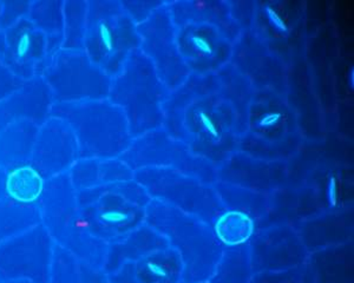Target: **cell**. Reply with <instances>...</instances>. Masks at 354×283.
<instances>
[{"mask_svg":"<svg viewBox=\"0 0 354 283\" xmlns=\"http://www.w3.org/2000/svg\"><path fill=\"white\" fill-rule=\"evenodd\" d=\"M145 224L163 235L180 255L182 282L205 283L213 275L225 248L213 226L156 198L145 206Z\"/></svg>","mask_w":354,"mask_h":283,"instance_id":"1","label":"cell"},{"mask_svg":"<svg viewBox=\"0 0 354 283\" xmlns=\"http://www.w3.org/2000/svg\"><path fill=\"white\" fill-rule=\"evenodd\" d=\"M170 92L153 63L141 50H133L121 73L113 78L109 99L124 113L133 139L160 129L165 123Z\"/></svg>","mask_w":354,"mask_h":283,"instance_id":"2","label":"cell"},{"mask_svg":"<svg viewBox=\"0 0 354 283\" xmlns=\"http://www.w3.org/2000/svg\"><path fill=\"white\" fill-rule=\"evenodd\" d=\"M48 117L61 118L71 126L80 159L118 158L133 144L123 110L109 99L53 103Z\"/></svg>","mask_w":354,"mask_h":283,"instance_id":"3","label":"cell"},{"mask_svg":"<svg viewBox=\"0 0 354 283\" xmlns=\"http://www.w3.org/2000/svg\"><path fill=\"white\" fill-rule=\"evenodd\" d=\"M140 46L136 23L121 0H88L84 51L93 64L115 78L130 53Z\"/></svg>","mask_w":354,"mask_h":283,"instance_id":"4","label":"cell"},{"mask_svg":"<svg viewBox=\"0 0 354 283\" xmlns=\"http://www.w3.org/2000/svg\"><path fill=\"white\" fill-rule=\"evenodd\" d=\"M133 179L151 198L195 215L213 226L225 206L207 183L165 166H147L133 171Z\"/></svg>","mask_w":354,"mask_h":283,"instance_id":"5","label":"cell"},{"mask_svg":"<svg viewBox=\"0 0 354 283\" xmlns=\"http://www.w3.org/2000/svg\"><path fill=\"white\" fill-rule=\"evenodd\" d=\"M37 76L48 85L53 103L108 99L113 81L84 50H58Z\"/></svg>","mask_w":354,"mask_h":283,"instance_id":"6","label":"cell"},{"mask_svg":"<svg viewBox=\"0 0 354 283\" xmlns=\"http://www.w3.org/2000/svg\"><path fill=\"white\" fill-rule=\"evenodd\" d=\"M57 242L43 223L0 244V281L48 283Z\"/></svg>","mask_w":354,"mask_h":283,"instance_id":"7","label":"cell"},{"mask_svg":"<svg viewBox=\"0 0 354 283\" xmlns=\"http://www.w3.org/2000/svg\"><path fill=\"white\" fill-rule=\"evenodd\" d=\"M137 32L141 37L140 50L151 61L170 92H175L189 79L192 71L177 46V28L171 18L169 1L137 25Z\"/></svg>","mask_w":354,"mask_h":283,"instance_id":"8","label":"cell"},{"mask_svg":"<svg viewBox=\"0 0 354 283\" xmlns=\"http://www.w3.org/2000/svg\"><path fill=\"white\" fill-rule=\"evenodd\" d=\"M46 57L48 38L28 16L0 31V61L23 81L36 77Z\"/></svg>","mask_w":354,"mask_h":283,"instance_id":"9","label":"cell"},{"mask_svg":"<svg viewBox=\"0 0 354 283\" xmlns=\"http://www.w3.org/2000/svg\"><path fill=\"white\" fill-rule=\"evenodd\" d=\"M78 159L80 148L71 126L61 118L48 117L39 128L30 164L48 181L68 173Z\"/></svg>","mask_w":354,"mask_h":283,"instance_id":"10","label":"cell"},{"mask_svg":"<svg viewBox=\"0 0 354 283\" xmlns=\"http://www.w3.org/2000/svg\"><path fill=\"white\" fill-rule=\"evenodd\" d=\"M177 46L190 71L218 69L230 58V41L214 25L190 23L177 28Z\"/></svg>","mask_w":354,"mask_h":283,"instance_id":"11","label":"cell"},{"mask_svg":"<svg viewBox=\"0 0 354 283\" xmlns=\"http://www.w3.org/2000/svg\"><path fill=\"white\" fill-rule=\"evenodd\" d=\"M37 206L41 211V223L53 240L61 244L78 211L76 191L68 171L46 181Z\"/></svg>","mask_w":354,"mask_h":283,"instance_id":"12","label":"cell"},{"mask_svg":"<svg viewBox=\"0 0 354 283\" xmlns=\"http://www.w3.org/2000/svg\"><path fill=\"white\" fill-rule=\"evenodd\" d=\"M53 104V93L41 76L25 81L21 89L0 101V134L19 119L43 126Z\"/></svg>","mask_w":354,"mask_h":283,"instance_id":"13","label":"cell"},{"mask_svg":"<svg viewBox=\"0 0 354 283\" xmlns=\"http://www.w3.org/2000/svg\"><path fill=\"white\" fill-rule=\"evenodd\" d=\"M183 264L173 248L157 251L145 257L125 262L110 274L113 283H180Z\"/></svg>","mask_w":354,"mask_h":283,"instance_id":"14","label":"cell"},{"mask_svg":"<svg viewBox=\"0 0 354 283\" xmlns=\"http://www.w3.org/2000/svg\"><path fill=\"white\" fill-rule=\"evenodd\" d=\"M169 247V242L163 235L145 223L135 231L122 235L110 242L103 271L110 275L118 271L125 262L141 259L151 253Z\"/></svg>","mask_w":354,"mask_h":283,"instance_id":"15","label":"cell"},{"mask_svg":"<svg viewBox=\"0 0 354 283\" xmlns=\"http://www.w3.org/2000/svg\"><path fill=\"white\" fill-rule=\"evenodd\" d=\"M39 128L30 119H19L0 134V169L8 173L30 164Z\"/></svg>","mask_w":354,"mask_h":283,"instance_id":"16","label":"cell"},{"mask_svg":"<svg viewBox=\"0 0 354 283\" xmlns=\"http://www.w3.org/2000/svg\"><path fill=\"white\" fill-rule=\"evenodd\" d=\"M64 0H35L31 3L28 18L38 30L48 38V57L38 68L36 76L41 66L62 49L64 41Z\"/></svg>","mask_w":354,"mask_h":283,"instance_id":"17","label":"cell"},{"mask_svg":"<svg viewBox=\"0 0 354 283\" xmlns=\"http://www.w3.org/2000/svg\"><path fill=\"white\" fill-rule=\"evenodd\" d=\"M48 283H113L103 269L77 259L65 248L56 244L51 279Z\"/></svg>","mask_w":354,"mask_h":283,"instance_id":"18","label":"cell"},{"mask_svg":"<svg viewBox=\"0 0 354 283\" xmlns=\"http://www.w3.org/2000/svg\"><path fill=\"white\" fill-rule=\"evenodd\" d=\"M45 184L43 176L31 164H25L6 173L5 196L21 204H37Z\"/></svg>","mask_w":354,"mask_h":283,"instance_id":"19","label":"cell"},{"mask_svg":"<svg viewBox=\"0 0 354 283\" xmlns=\"http://www.w3.org/2000/svg\"><path fill=\"white\" fill-rule=\"evenodd\" d=\"M254 271L250 261V246L225 248L221 259L207 283H250Z\"/></svg>","mask_w":354,"mask_h":283,"instance_id":"20","label":"cell"},{"mask_svg":"<svg viewBox=\"0 0 354 283\" xmlns=\"http://www.w3.org/2000/svg\"><path fill=\"white\" fill-rule=\"evenodd\" d=\"M41 223L37 204H21L6 197L0 199V244Z\"/></svg>","mask_w":354,"mask_h":283,"instance_id":"21","label":"cell"},{"mask_svg":"<svg viewBox=\"0 0 354 283\" xmlns=\"http://www.w3.org/2000/svg\"><path fill=\"white\" fill-rule=\"evenodd\" d=\"M254 229L252 217L240 211H225L213 223L214 233L225 248L239 247L250 242Z\"/></svg>","mask_w":354,"mask_h":283,"instance_id":"22","label":"cell"},{"mask_svg":"<svg viewBox=\"0 0 354 283\" xmlns=\"http://www.w3.org/2000/svg\"><path fill=\"white\" fill-rule=\"evenodd\" d=\"M64 41L62 49L84 50L88 1L64 0Z\"/></svg>","mask_w":354,"mask_h":283,"instance_id":"23","label":"cell"},{"mask_svg":"<svg viewBox=\"0 0 354 283\" xmlns=\"http://www.w3.org/2000/svg\"><path fill=\"white\" fill-rule=\"evenodd\" d=\"M31 3L30 0H0V31L28 16Z\"/></svg>","mask_w":354,"mask_h":283,"instance_id":"24","label":"cell"},{"mask_svg":"<svg viewBox=\"0 0 354 283\" xmlns=\"http://www.w3.org/2000/svg\"><path fill=\"white\" fill-rule=\"evenodd\" d=\"M250 283H306L301 268L290 271H259L255 273Z\"/></svg>","mask_w":354,"mask_h":283,"instance_id":"25","label":"cell"},{"mask_svg":"<svg viewBox=\"0 0 354 283\" xmlns=\"http://www.w3.org/2000/svg\"><path fill=\"white\" fill-rule=\"evenodd\" d=\"M167 1H122V5L124 6L125 10L128 11L133 21L136 25L141 24L147 21L151 14H153L157 8H161Z\"/></svg>","mask_w":354,"mask_h":283,"instance_id":"26","label":"cell"},{"mask_svg":"<svg viewBox=\"0 0 354 283\" xmlns=\"http://www.w3.org/2000/svg\"><path fill=\"white\" fill-rule=\"evenodd\" d=\"M23 79L17 77L0 61V101L11 96L24 84Z\"/></svg>","mask_w":354,"mask_h":283,"instance_id":"27","label":"cell"},{"mask_svg":"<svg viewBox=\"0 0 354 283\" xmlns=\"http://www.w3.org/2000/svg\"><path fill=\"white\" fill-rule=\"evenodd\" d=\"M195 113H196V118L200 121L202 129L205 130V133H207L214 141H221V131L218 129L216 121L210 116L209 113L203 109L196 110Z\"/></svg>","mask_w":354,"mask_h":283,"instance_id":"28","label":"cell"},{"mask_svg":"<svg viewBox=\"0 0 354 283\" xmlns=\"http://www.w3.org/2000/svg\"><path fill=\"white\" fill-rule=\"evenodd\" d=\"M266 13H267V17H268V21H270V24L273 26L277 31L282 33V35H287L288 33V26H287L286 21H283V18H282L280 14H279L278 11H275L273 8H270L268 5H266Z\"/></svg>","mask_w":354,"mask_h":283,"instance_id":"29","label":"cell"},{"mask_svg":"<svg viewBox=\"0 0 354 283\" xmlns=\"http://www.w3.org/2000/svg\"><path fill=\"white\" fill-rule=\"evenodd\" d=\"M338 179L334 176H330L327 183V199L330 206H335L338 203Z\"/></svg>","mask_w":354,"mask_h":283,"instance_id":"30","label":"cell"},{"mask_svg":"<svg viewBox=\"0 0 354 283\" xmlns=\"http://www.w3.org/2000/svg\"><path fill=\"white\" fill-rule=\"evenodd\" d=\"M281 113H267L266 116H263V117L258 121V126H260L262 129H270V128H273V126H277L279 121H281Z\"/></svg>","mask_w":354,"mask_h":283,"instance_id":"31","label":"cell"},{"mask_svg":"<svg viewBox=\"0 0 354 283\" xmlns=\"http://www.w3.org/2000/svg\"><path fill=\"white\" fill-rule=\"evenodd\" d=\"M5 176L6 173L4 170L0 169V199L5 197Z\"/></svg>","mask_w":354,"mask_h":283,"instance_id":"32","label":"cell"},{"mask_svg":"<svg viewBox=\"0 0 354 283\" xmlns=\"http://www.w3.org/2000/svg\"><path fill=\"white\" fill-rule=\"evenodd\" d=\"M347 83L351 89L353 90L354 88V69L351 68L350 72H348V77H347Z\"/></svg>","mask_w":354,"mask_h":283,"instance_id":"33","label":"cell"},{"mask_svg":"<svg viewBox=\"0 0 354 283\" xmlns=\"http://www.w3.org/2000/svg\"><path fill=\"white\" fill-rule=\"evenodd\" d=\"M6 283H32L30 282V281H26V280H18V281H11V282Z\"/></svg>","mask_w":354,"mask_h":283,"instance_id":"34","label":"cell"},{"mask_svg":"<svg viewBox=\"0 0 354 283\" xmlns=\"http://www.w3.org/2000/svg\"><path fill=\"white\" fill-rule=\"evenodd\" d=\"M0 12H1V5H0Z\"/></svg>","mask_w":354,"mask_h":283,"instance_id":"35","label":"cell"},{"mask_svg":"<svg viewBox=\"0 0 354 283\" xmlns=\"http://www.w3.org/2000/svg\"><path fill=\"white\" fill-rule=\"evenodd\" d=\"M180 283H185V282H182V281H181V282H180ZM205 283H207V282H205Z\"/></svg>","mask_w":354,"mask_h":283,"instance_id":"36","label":"cell"},{"mask_svg":"<svg viewBox=\"0 0 354 283\" xmlns=\"http://www.w3.org/2000/svg\"><path fill=\"white\" fill-rule=\"evenodd\" d=\"M0 283H3V282H1V281H0Z\"/></svg>","mask_w":354,"mask_h":283,"instance_id":"37","label":"cell"}]
</instances>
